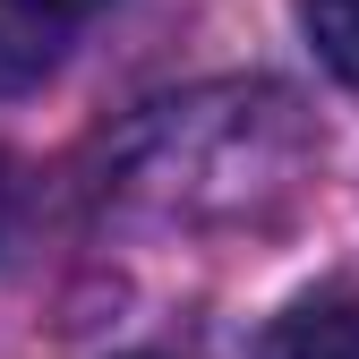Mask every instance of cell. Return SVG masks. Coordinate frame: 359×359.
<instances>
[{
    "mask_svg": "<svg viewBox=\"0 0 359 359\" xmlns=\"http://www.w3.org/2000/svg\"><path fill=\"white\" fill-rule=\"evenodd\" d=\"M299 34L317 43V60L334 69V86L359 95V0H299Z\"/></svg>",
    "mask_w": 359,
    "mask_h": 359,
    "instance_id": "3",
    "label": "cell"
},
{
    "mask_svg": "<svg viewBox=\"0 0 359 359\" xmlns=\"http://www.w3.org/2000/svg\"><path fill=\"white\" fill-rule=\"evenodd\" d=\"M103 18V0H0V95H26Z\"/></svg>",
    "mask_w": 359,
    "mask_h": 359,
    "instance_id": "1",
    "label": "cell"
},
{
    "mask_svg": "<svg viewBox=\"0 0 359 359\" xmlns=\"http://www.w3.org/2000/svg\"><path fill=\"white\" fill-rule=\"evenodd\" d=\"M257 359H359V291H308L274 317Z\"/></svg>",
    "mask_w": 359,
    "mask_h": 359,
    "instance_id": "2",
    "label": "cell"
},
{
    "mask_svg": "<svg viewBox=\"0 0 359 359\" xmlns=\"http://www.w3.org/2000/svg\"><path fill=\"white\" fill-rule=\"evenodd\" d=\"M0 240H9V171H0Z\"/></svg>",
    "mask_w": 359,
    "mask_h": 359,
    "instance_id": "4",
    "label": "cell"
}]
</instances>
